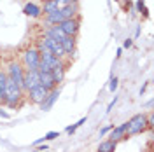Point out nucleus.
<instances>
[{
	"mask_svg": "<svg viewBox=\"0 0 154 152\" xmlns=\"http://www.w3.org/2000/svg\"><path fill=\"white\" fill-rule=\"evenodd\" d=\"M23 96H25V93L14 84L12 79L7 77V84H5V93H4V100H2V103L7 105L9 108H18L19 105H21Z\"/></svg>",
	"mask_w": 154,
	"mask_h": 152,
	"instance_id": "f257e3e1",
	"label": "nucleus"
},
{
	"mask_svg": "<svg viewBox=\"0 0 154 152\" xmlns=\"http://www.w3.org/2000/svg\"><path fill=\"white\" fill-rule=\"evenodd\" d=\"M149 128V117L145 114H137L133 115L128 123H126V138L135 136V135H142Z\"/></svg>",
	"mask_w": 154,
	"mask_h": 152,
	"instance_id": "f03ea898",
	"label": "nucleus"
},
{
	"mask_svg": "<svg viewBox=\"0 0 154 152\" xmlns=\"http://www.w3.org/2000/svg\"><path fill=\"white\" fill-rule=\"evenodd\" d=\"M5 74L25 93V82H23V79H25V68H23V65L19 61H16V59H11L9 63H7V67H5Z\"/></svg>",
	"mask_w": 154,
	"mask_h": 152,
	"instance_id": "7ed1b4c3",
	"label": "nucleus"
},
{
	"mask_svg": "<svg viewBox=\"0 0 154 152\" xmlns=\"http://www.w3.org/2000/svg\"><path fill=\"white\" fill-rule=\"evenodd\" d=\"M21 65L25 70H38L40 53L37 47H26L21 51Z\"/></svg>",
	"mask_w": 154,
	"mask_h": 152,
	"instance_id": "20e7f679",
	"label": "nucleus"
},
{
	"mask_svg": "<svg viewBox=\"0 0 154 152\" xmlns=\"http://www.w3.org/2000/svg\"><path fill=\"white\" fill-rule=\"evenodd\" d=\"M60 30L68 35V37H77V33H79V30H81V21H79V16L77 18H70V19H63L60 25Z\"/></svg>",
	"mask_w": 154,
	"mask_h": 152,
	"instance_id": "39448f33",
	"label": "nucleus"
},
{
	"mask_svg": "<svg viewBox=\"0 0 154 152\" xmlns=\"http://www.w3.org/2000/svg\"><path fill=\"white\" fill-rule=\"evenodd\" d=\"M48 89H46V87H44V86H35V87H33V89H30L28 93H26V95H28V100L30 102H32V103H35V105H40L42 103V102H44V100H46V96H48Z\"/></svg>",
	"mask_w": 154,
	"mask_h": 152,
	"instance_id": "423d86ee",
	"label": "nucleus"
},
{
	"mask_svg": "<svg viewBox=\"0 0 154 152\" xmlns=\"http://www.w3.org/2000/svg\"><path fill=\"white\" fill-rule=\"evenodd\" d=\"M23 82H25V95H26L30 89H33L35 86L40 84V81H38V70H25Z\"/></svg>",
	"mask_w": 154,
	"mask_h": 152,
	"instance_id": "0eeeda50",
	"label": "nucleus"
},
{
	"mask_svg": "<svg viewBox=\"0 0 154 152\" xmlns=\"http://www.w3.org/2000/svg\"><path fill=\"white\" fill-rule=\"evenodd\" d=\"M60 14L63 16V19H70V18H77L79 16V5L77 4H67L60 7Z\"/></svg>",
	"mask_w": 154,
	"mask_h": 152,
	"instance_id": "6e6552de",
	"label": "nucleus"
},
{
	"mask_svg": "<svg viewBox=\"0 0 154 152\" xmlns=\"http://www.w3.org/2000/svg\"><path fill=\"white\" fill-rule=\"evenodd\" d=\"M58 96H60V89H58V87L51 89L48 93V96H46V100L40 103V108H42V110H51L53 105H54V102L58 100Z\"/></svg>",
	"mask_w": 154,
	"mask_h": 152,
	"instance_id": "1a4fd4ad",
	"label": "nucleus"
},
{
	"mask_svg": "<svg viewBox=\"0 0 154 152\" xmlns=\"http://www.w3.org/2000/svg\"><path fill=\"white\" fill-rule=\"evenodd\" d=\"M109 140H112V142H119V140H126V123L119 124V126H116L110 129V136H109Z\"/></svg>",
	"mask_w": 154,
	"mask_h": 152,
	"instance_id": "9d476101",
	"label": "nucleus"
},
{
	"mask_svg": "<svg viewBox=\"0 0 154 152\" xmlns=\"http://www.w3.org/2000/svg\"><path fill=\"white\" fill-rule=\"evenodd\" d=\"M65 74H67V63L61 59L60 61V65L58 67H54L53 70H51V75H53V79H54V82H56V86L65 79Z\"/></svg>",
	"mask_w": 154,
	"mask_h": 152,
	"instance_id": "9b49d317",
	"label": "nucleus"
},
{
	"mask_svg": "<svg viewBox=\"0 0 154 152\" xmlns=\"http://www.w3.org/2000/svg\"><path fill=\"white\" fill-rule=\"evenodd\" d=\"M38 81H40V86H44L48 91L56 87V82H54V79L51 75V72H40L38 70Z\"/></svg>",
	"mask_w": 154,
	"mask_h": 152,
	"instance_id": "f8f14e48",
	"label": "nucleus"
},
{
	"mask_svg": "<svg viewBox=\"0 0 154 152\" xmlns=\"http://www.w3.org/2000/svg\"><path fill=\"white\" fill-rule=\"evenodd\" d=\"M44 35H46V37H49V38H53V40H56L58 44H60L63 38L67 37V35L60 30V26H58V25H54V26H49V28L44 32Z\"/></svg>",
	"mask_w": 154,
	"mask_h": 152,
	"instance_id": "ddd939ff",
	"label": "nucleus"
},
{
	"mask_svg": "<svg viewBox=\"0 0 154 152\" xmlns=\"http://www.w3.org/2000/svg\"><path fill=\"white\" fill-rule=\"evenodd\" d=\"M61 47H63V53H65V56H72L74 54V51H75V37H65L61 42Z\"/></svg>",
	"mask_w": 154,
	"mask_h": 152,
	"instance_id": "4468645a",
	"label": "nucleus"
},
{
	"mask_svg": "<svg viewBox=\"0 0 154 152\" xmlns=\"http://www.w3.org/2000/svg\"><path fill=\"white\" fill-rule=\"evenodd\" d=\"M23 12L30 16V18H40L42 16V9H40V5L37 4H33V2H28L25 7H23Z\"/></svg>",
	"mask_w": 154,
	"mask_h": 152,
	"instance_id": "2eb2a0df",
	"label": "nucleus"
},
{
	"mask_svg": "<svg viewBox=\"0 0 154 152\" xmlns=\"http://www.w3.org/2000/svg\"><path fill=\"white\" fill-rule=\"evenodd\" d=\"M44 19H46V23H48V25H51V26H54V25H60V23L63 21V16L60 14V9H58L56 12H51V14H46V16H44Z\"/></svg>",
	"mask_w": 154,
	"mask_h": 152,
	"instance_id": "dca6fc26",
	"label": "nucleus"
},
{
	"mask_svg": "<svg viewBox=\"0 0 154 152\" xmlns=\"http://www.w3.org/2000/svg\"><path fill=\"white\" fill-rule=\"evenodd\" d=\"M116 147H117V143L107 138V140H103V142H100L96 152H116Z\"/></svg>",
	"mask_w": 154,
	"mask_h": 152,
	"instance_id": "f3484780",
	"label": "nucleus"
},
{
	"mask_svg": "<svg viewBox=\"0 0 154 152\" xmlns=\"http://www.w3.org/2000/svg\"><path fill=\"white\" fill-rule=\"evenodd\" d=\"M60 7H61V5L58 4L56 0H51V2H44L40 9H42V14L46 16V14H51V12H56Z\"/></svg>",
	"mask_w": 154,
	"mask_h": 152,
	"instance_id": "a211bd4d",
	"label": "nucleus"
},
{
	"mask_svg": "<svg viewBox=\"0 0 154 152\" xmlns=\"http://www.w3.org/2000/svg\"><path fill=\"white\" fill-rule=\"evenodd\" d=\"M5 84H7V74L4 68H0V103L4 100V93H5Z\"/></svg>",
	"mask_w": 154,
	"mask_h": 152,
	"instance_id": "6ab92c4d",
	"label": "nucleus"
},
{
	"mask_svg": "<svg viewBox=\"0 0 154 152\" xmlns=\"http://www.w3.org/2000/svg\"><path fill=\"white\" fill-rule=\"evenodd\" d=\"M58 136H60V133H58V131H49L48 135H44V136H42V140H54V138H58Z\"/></svg>",
	"mask_w": 154,
	"mask_h": 152,
	"instance_id": "aec40b11",
	"label": "nucleus"
},
{
	"mask_svg": "<svg viewBox=\"0 0 154 152\" xmlns=\"http://www.w3.org/2000/svg\"><path fill=\"white\" fill-rule=\"evenodd\" d=\"M60 5H67V4H77L79 0H56Z\"/></svg>",
	"mask_w": 154,
	"mask_h": 152,
	"instance_id": "412c9836",
	"label": "nucleus"
},
{
	"mask_svg": "<svg viewBox=\"0 0 154 152\" xmlns=\"http://www.w3.org/2000/svg\"><path fill=\"white\" fill-rule=\"evenodd\" d=\"M116 87H117V79H116V77H114V79L110 81V91H114Z\"/></svg>",
	"mask_w": 154,
	"mask_h": 152,
	"instance_id": "4be33fe9",
	"label": "nucleus"
},
{
	"mask_svg": "<svg viewBox=\"0 0 154 152\" xmlns=\"http://www.w3.org/2000/svg\"><path fill=\"white\" fill-rule=\"evenodd\" d=\"M112 128H114V126H105V128H103V129H102V131H100V135H105L107 131H110V129H112Z\"/></svg>",
	"mask_w": 154,
	"mask_h": 152,
	"instance_id": "5701e85b",
	"label": "nucleus"
},
{
	"mask_svg": "<svg viewBox=\"0 0 154 152\" xmlns=\"http://www.w3.org/2000/svg\"><path fill=\"white\" fill-rule=\"evenodd\" d=\"M137 7H138L140 11L144 9V0H138V2H137Z\"/></svg>",
	"mask_w": 154,
	"mask_h": 152,
	"instance_id": "b1692460",
	"label": "nucleus"
},
{
	"mask_svg": "<svg viewBox=\"0 0 154 152\" xmlns=\"http://www.w3.org/2000/svg\"><path fill=\"white\" fill-rule=\"evenodd\" d=\"M125 47H126V49H128V47H131V40H130V38H128V40L125 42Z\"/></svg>",
	"mask_w": 154,
	"mask_h": 152,
	"instance_id": "393cba45",
	"label": "nucleus"
},
{
	"mask_svg": "<svg viewBox=\"0 0 154 152\" xmlns=\"http://www.w3.org/2000/svg\"><path fill=\"white\" fill-rule=\"evenodd\" d=\"M40 2H42V4H44V2H51V0H40Z\"/></svg>",
	"mask_w": 154,
	"mask_h": 152,
	"instance_id": "a878e982",
	"label": "nucleus"
},
{
	"mask_svg": "<svg viewBox=\"0 0 154 152\" xmlns=\"http://www.w3.org/2000/svg\"><path fill=\"white\" fill-rule=\"evenodd\" d=\"M116 2H117V0H116Z\"/></svg>",
	"mask_w": 154,
	"mask_h": 152,
	"instance_id": "bb28decb",
	"label": "nucleus"
},
{
	"mask_svg": "<svg viewBox=\"0 0 154 152\" xmlns=\"http://www.w3.org/2000/svg\"><path fill=\"white\" fill-rule=\"evenodd\" d=\"M0 68H2V67H0Z\"/></svg>",
	"mask_w": 154,
	"mask_h": 152,
	"instance_id": "cd10ccee",
	"label": "nucleus"
}]
</instances>
